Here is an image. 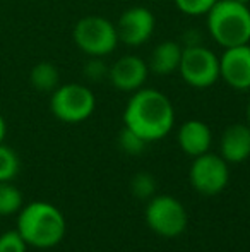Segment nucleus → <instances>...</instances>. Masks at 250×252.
Wrapping results in <instances>:
<instances>
[{
  "instance_id": "f257e3e1",
  "label": "nucleus",
  "mask_w": 250,
  "mask_h": 252,
  "mask_svg": "<svg viewBox=\"0 0 250 252\" xmlns=\"http://www.w3.org/2000/svg\"><path fill=\"white\" fill-rule=\"evenodd\" d=\"M175 110L170 98L153 88L134 91L124 110V126L144 141H160L173 129Z\"/></svg>"
},
{
  "instance_id": "f03ea898",
  "label": "nucleus",
  "mask_w": 250,
  "mask_h": 252,
  "mask_svg": "<svg viewBox=\"0 0 250 252\" xmlns=\"http://www.w3.org/2000/svg\"><path fill=\"white\" fill-rule=\"evenodd\" d=\"M65 228L62 211L50 202L34 201L19 211L17 232L23 235L28 246L38 249L55 247L65 235Z\"/></svg>"
},
{
  "instance_id": "7ed1b4c3",
  "label": "nucleus",
  "mask_w": 250,
  "mask_h": 252,
  "mask_svg": "<svg viewBox=\"0 0 250 252\" xmlns=\"http://www.w3.org/2000/svg\"><path fill=\"white\" fill-rule=\"evenodd\" d=\"M207 30L223 48L250 43V7L237 0H218L206 14Z\"/></svg>"
},
{
  "instance_id": "20e7f679",
  "label": "nucleus",
  "mask_w": 250,
  "mask_h": 252,
  "mask_svg": "<svg viewBox=\"0 0 250 252\" xmlns=\"http://www.w3.org/2000/svg\"><path fill=\"white\" fill-rule=\"evenodd\" d=\"M72 38L77 48L89 57L110 55L118 45L115 24L101 16H86L77 21Z\"/></svg>"
},
{
  "instance_id": "39448f33",
  "label": "nucleus",
  "mask_w": 250,
  "mask_h": 252,
  "mask_svg": "<svg viewBox=\"0 0 250 252\" xmlns=\"http://www.w3.org/2000/svg\"><path fill=\"white\" fill-rule=\"evenodd\" d=\"M96 98L93 91L84 84H62L52 93L50 110L58 120L65 124L84 122L93 115Z\"/></svg>"
},
{
  "instance_id": "423d86ee",
  "label": "nucleus",
  "mask_w": 250,
  "mask_h": 252,
  "mask_svg": "<svg viewBox=\"0 0 250 252\" xmlns=\"http://www.w3.org/2000/svg\"><path fill=\"white\" fill-rule=\"evenodd\" d=\"M178 72L189 86L206 90L220 79V57L204 45L184 47Z\"/></svg>"
},
{
  "instance_id": "0eeeda50",
  "label": "nucleus",
  "mask_w": 250,
  "mask_h": 252,
  "mask_svg": "<svg viewBox=\"0 0 250 252\" xmlns=\"http://www.w3.org/2000/svg\"><path fill=\"white\" fill-rule=\"evenodd\" d=\"M146 221L154 233L173 239L187 228V211L175 197L167 194L153 196L146 208Z\"/></svg>"
},
{
  "instance_id": "6e6552de",
  "label": "nucleus",
  "mask_w": 250,
  "mask_h": 252,
  "mask_svg": "<svg viewBox=\"0 0 250 252\" xmlns=\"http://www.w3.org/2000/svg\"><path fill=\"white\" fill-rule=\"evenodd\" d=\"M189 179L197 192L204 196H216L221 190H224L230 180L228 163L221 155H213L207 151L194 158Z\"/></svg>"
},
{
  "instance_id": "1a4fd4ad",
  "label": "nucleus",
  "mask_w": 250,
  "mask_h": 252,
  "mask_svg": "<svg viewBox=\"0 0 250 252\" xmlns=\"http://www.w3.org/2000/svg\"><path fill=\"white\" fill-rule=\"evenodd\" d=\"M156 21L149 9L146 7H130L122 12L117 23L118 43L127 47H140L144 45L154 33Z\"/></svg>"
},
{
  "instance_id": "9d476101",
  "label": "nucleus",
  "mask_w": 250,
  "mask_h": 252,
  "mask_svg": "<svg viewBox=\"0 0 250 252\" xmlns=\"http://www.w3.org/2000/svg\"><path fill=\"white\" fill-rule=\"evenodd\" d=\"M220 79L237 91L250 90V43L224 48L220 57Z\"/></svg>"
},
{
  "instance_id": "9b49d317",
  "label": "nucleus",
  "mask_w": 250,
  "mask_h": 252,
  "mask_svg": "<svg viewBox=\"0 0 250 252\" xmlns=\"http://www.w3.org/2000/svg\"><path fill=\"white\" fill-rule=\"evenodd\" d=\"M149 76L147 62L137 55H124L110 65L108 70V81L118 91L134 93L140 90Z\"/></svg>"
},
{
  "instance_id": "f8f14e48",
  "label": "nucleus",
  "mask_w": 250,
  "mask_h": 252,
  "mask_svg": "<svg viewBox=\"0 0 250 252\" xmlns=\"http://www.w3.org/2000/svg\"><path fill=\"white\" fill-rule=\"evenodd\" d=\"M221 156L226 163H242L250 156V126L233 124L221 136Z\"/></svg>"
},
{
  "instance_id": "ddd939ff",
  "label": "nucleus",
  "mask_w": 250,
  "mask_h": 252,
  "mask_svg": "<svg viewBox=\"0 0 250 252\" xmlns=\"http://www.w3.org/2000/svg\"><path fill=\"white\" fill-rule=\"evenodd\" d=\"M178 146L189 156H200L209 151L213 143V132L202 120H187L178 130Z\"/></svg>"
},
{
  "instance_id": "4468645a",
  "label": "nucleus",
  "mask_w": 250,
  "mask_h": 252,
  "mask_svg": "<svg viewBox=\"0 0 250 252\" xmlns=\"http://www.w3.org/2000/svg\"><path fill=\"white\" fill-rule=\"evenodd\" d=\"M182 52H184V47L178 41H161L153 48L149 55V62H147L149 72L156 74V76H170L173 72H178Z\"/></svg>"
},
{
  "instance_id": "2eb2a0df",
  "label": "nucleus",
  "mask_w": 250,
  "mask_h": 252,
  "mask_svg": "<svg viewBox=\"0 0 250 252\" xmlns=\"http://www.w3.org/2000/svg\"><path fill=\"white\" fill-rule=\"evenodd\" d=\"M31 86L41 93H54L60 86V72L52 62H40L29 72Z\"/></svg>"
},
{
  "instance_id": "dca6fc26",
  "label": "nucleus",
  "mask_w": 250,
  "mask_h": 252,
  "mask_svg": "<svg viewBox=\"0 0 250 252\" xmlns=\"http://www.w3.org/2000/svg\"><path fill=\"white\" fill-rule=\"evenodd\" d=\"M23 208V194L10 182L0 180V216H9L21 211Z\"/></svg>"
},
{
  "instance_id": "f3484780",
  "label": "nucleus",
  "mask_w": 250,
  "mask_h": 252,
  "mask_svg": "<svg viewBox=\"0 0 250 252\" xmlns=\"http://www.w3.org/2000/svg\"><path fill=\"white\" fill-rule=\"evenodd\" d=\"M19 158L10 148L0 144V180L2 182H10L19 172Z\"/></svg>"
},
{
  "instance_id": "a211bd4d",
  "label": "nucleus",
  "mask_w": 250,
  "mask_h": 252,
  "mask_svg": "<svg viewBox=\"0 0 250 252\" xmlns=\"http://www.w3.org/2000/svg\"><path fill=\"white\" fill-rule=\"evenodd\" d=\"M130 189L137 199H151L154 196V190H156V180L151 173L140 172L132 179Z\"/></svg>"
},
{
  "instance_id": "6ab92c4d",
  "label": "nucleus",
  "mask_w": 250,
  "mask_h": 252,
  "mask_svg": "<svg viewBox=\"0 0 250 252\" xmlns=\"http://www.w3.org/2000/svg\"><path fill=\"white\" fill-rule=\"evenodd\" d=\"M118 144H120V150L127 155H140L146 150L147 141H144L139 134H136L134 130L124 126V129L118 134Z\"/></svg>"
},
{
  "instance_id": "aec40b11",
  "label": "nucleus",
  "mask_w": 250,
  "mask_h": 252,
  "mask_svg": "<svg viewBox=\"0 0 250 252\" xmlns=\"http://www.w3.org/2000/svg\"><path fill=\"white\" fill-rule=\"evenodd\" d=\"M218 0H175V5L187 16H206Z\"/></svg>"
},
{
  "instance_id": "412c9836",
  "label": "nucleus",
  "mask_w": 250,
  "mask_h": 252,
  "mask_svg": "<svg viewBox=\"0 0 250 252\" xmlns=\"http://www.w3.org/2000/svg\"><path fill=\"white\" fill-rule=\"evenodd\" d=\"M108 70H110V65H107L101 57H91L83 67V74L86 79L93 81H101V79H108Z\"/></svg>"
},
{
  "instance_id": "4be33fe9",
  "label": "nucleus",
  "mask_w": 250,
  "mask_h": 252,
  "mask_svg": "<svg viewBox=\"0 0 250 252\" xmlns=\"http://www.w3.org/2000/svg\"><path fill=\"white\" fill-rule=\"evenodd\" d=\"M26 240L17 230L0 235V252H26Z\"/></svg>"
},
{
  "instance_id": "5701e85b",
  "label": "nucleus",
  "mask_w": 250,
  "mask_h": 252,
  "mask_svg": "<svg viewBox=\"0 0 250 252\" xmlns=\"http://www.w3.org/2000/svg\"><path fill=\"white\" fill-rule=\"evenodd\" d=\"M182 47H195V45H202V36H200L199 31L190 30L182 36Z\"/></svg>"
},
{
  "instance_id": "b1692460",
  "label": "nucleus",
  "mask_w": 250,
  "mask_h": 252,
  "mask_svg": "<svg viewBox=\"0 0 250 252\" xmlns=\"http://www.w3.org/2000/svg\"><path fill=\"white\" fill-rule=\"evenodd\" d=\"M3 137H5V120H3V117L0 115V144H2Z\"/></svg>"
},
{
  "instance_id": "393cba45",
  "label": "nucleus",
  "mask_w": 250,
  "mask_h": 252,
  "mask_svg": "<svg viewBox=\"0 0 250 252\" xmlns=\"http://www.w3.org/2000/svg\"><path fill=\"white\" fill-rule=\"evenodd\" d=\"M245 115H247V124L250 126V100L247 103V108H245Z\"/></svg>"
},
{
  "instance_id": "a878e982",
  "label": "nucleus",
  "mask_w": 250,
  "mask_h": 252,
  "mask_svg": "<svg viewBox=\"0 0 250 252\" xmlns=\"http://www.w3.org/2000/svg\"><path fill=\"white\" fill-rule=\"evenodd\" d=\"M237 2H240V3H245V5H249V3H250V0H237Z\"/></svg>"
}]
</instances>
